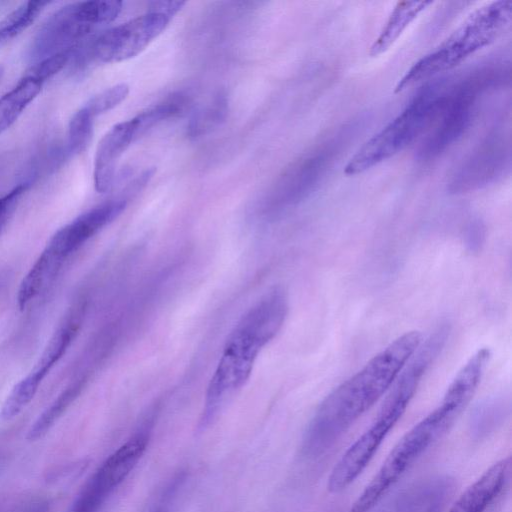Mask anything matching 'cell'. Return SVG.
<instances>
[{"label": "cell", "mask_w": 512, "mask_h": 512, "mask_svg": "<svg viewBox=\"0 0 512 512\" xmlns=\"http://www.w3.org/2000/svg\"><path fill=\"white\" fill-rule=\"evenodd\" d=\"M422 340L419 331L400 335L336 387L311 419L303 439V452L318 454L333 444L390 389Z\"/></svg>", "instance_id": "1"}, {"label": "cell", "mask_w": 512, "mask_h": 512, "mask_svg": "<svg viewBox=\"0 0 512 512\" xmlns=\"http://www.w3.org/2000/svg\"><path fill=\"white\" fill-rule=\"evenodd\" d=\"M287 312V296L282 289L275 288L237 322L209 382L199 430L206 429L213 422L227 399L249 379L258 354L279 332Z\"/></svg>", "instance_id": "2"}, {"label": "cell", "mask_w": 512, "mask_h": 512, "mask_svg": "<svg viewBox=\"0 0 512 512\" xmlns=\"http://www.w3.org/2000/svg\"><path fill=\"white\" fill-rule=\"evenodd\" d=\"M444 338L433 333L421 344L396 380L372 425L348 448L328 478L327 488L346 489L366 468L374 454L404 414L422 377L442 349Z\"/></svg>", "instance_id": "3"}, {"label": "cell", "mask_w": 512, "mask_h": 512, "mask_svg": "<svg viewBox=\"0 0 512 512\" xmlns=\"http://www.w3.org/2000/svg\"><path fill=\"white\" fill-rule=\"evenodd\" d=\"M511 20V0L494 1L479 7L434 50L405 72L395 92L456 67L498 39L509 28Z\"/></svg>", "instance_id": "4"}, {"label": "cell", "mask_w": 512, "mask_h": 512, "mask_svg": "<svg viewBox=\"0 0 512 512\" xmlns=\"http://www.w3.org/2000/svg\"><path fill=\"white\" fill-rule=\"evenodd\" d=\"M466 404L446 392L441 403L394 446L378 472L354 501L350 512L370 511L414 462L453 425Z\"/></svg>", "instance_id": "5"}, {"label": "cell", "mask_w": 512, "mask_h": 512, "mask_svg": "<svg viewBox=\"0 0 512 512\" xmlns=\"http://www.w3.org/2000/svg\"><path fill=\"white\" fill-rule=\"evenodd\" d=\"M446 91L440 81L424 85L395 118L356 151L344 167V173L347 176L361 174L408 147L431 126Z\"/></svg>", "instance_id": "6"}, {"label": "cell", "mask_w": 512, "mask_h": 512, "mask_svg": "<svg viewBox=\"0 0 512 512\" xmlns=\"http://www.w3.org/2000/svg\"><path fill=\"white\" fill-rule=\"evenodd\" d=\"M506 72L509 69L499 65L486 66L447 89L440 111L419 147L418 159H435L457 142L473 120L479 95L501 84Z\"/></svg>", "instance_id": "7"}, {"label": "cell", "mask_w": 512, "mask_h": 512, "mask_svg": "<svg viewBox=\"0 0 512 512\" xmlns=\"http://www.w3.org/2000/svg\"><path fill=\"white\" fill-rule=\"evenodd\" d=\"M152 422L146 421L96 469L70 512H97L137 466L149 444Z\"/></svg>", "instance_id": "8"}, {"label": "cell", "mask_w": 512, "mask_h": 512, "mask_svg": "<svg viewBox=\"0 0 512 512\" xmlns=\"http://www.w3.org/2000/svg\"><path fill=\"white\" fill-rule=\"evenodd\" d=\"M170 20L163 14L148 11L99 34L89 47V55L102 63L135 57L166 29Z\"/></svg>", "instance_id": "9"}, {"label": "cell", "mask_w": 512, "mask_h": 512, "mask_svg": "<svg viewBox=\"0 0 512 512\" xmlns=\"http://www.w3.org/2000/svg\"><path fill=\"white\" fill-rule=\"evenodd\" d=\"M510 165V144L505 137L490 136L462 164L450 183V191L464 193L485 186Z\"/></svg>", "instance_id": "10"}, {"label": "cell", "mask_w": 512, "mask_h": 512, "mask_svg": "<svg viewBox=\"0 0 512 512\" xmlns=\"http://www.w3.org/2000/svg\"><path fill=\"white\" fill-rule=\"evenodd\" d=\"M125 207V200L114 199L91 208L60 228L49 239L44 249L63 262L91 237L114 221Z\"/></svg>", "instance_id": "11"}, {"label": "cell", "mask_w": 512, "mask_h": 512, "mask_svg": "<svg viewBox=\"0 0 512 512\" xmlns=\"http://www.w3.org/2000/svg\"><path fill=\"white\" fill-rule=\"evenodd\" d=\"M94 29L83 18L78 2L64 6L39 29L31 47V57L39 61L55 53L72 49Z\"/></svg>", "instance_id": "12"}, {"label": "cell", "mask_w": 512, "mask_h": 512, "mask_svg": "<svg viewBox=\"0 0 512 512\" xmlns=\"http://www.w3.org/2000/svg\"><path fill=\"white\" fill-rule=\"evenodd\" d=\"M334 151V145H325L296 162L280 180L274 202L288 206L307 197L325 174Z\"/></svg>", "instance_id": "13"}, {"label": "cell", "mask_w": 512, "mask_h": 512, "mask_svg": "<svg viewBox=\"0 0 512 512\" xmlns=\"http://www.w3.org/2000/svg\"><path fill=\"white\" fill-rule=\"evenodd\" d=\"M139 138L132 119L113 126L100 140L94 160V186L105 193L113 185L117 163L126 149Z\"/></svg>", "instance_id": "14"}, {"label": "cell", "mask_w": 512, "mask_h": 512, "mask_svg": "<svg viewBox=\"0 0 512 512\" xmlns=\"http://www.w3.org/2000/svg\"><path fill=\"white\" fill-rule=\"evenodd\" d=\"M511 473V457L486 470L455 501L449 512H488L502 494Z\"/></svg>", "instance_id": "15"}, {"label": "cell", "mask_w": 512, "mask_h": 512, "mask_svg": "<svg viewBox=\"0 0 512 512\" xmlns=\"http://www.w3.org/2000/svg\"><path fill=\"white\" fill-rule=\"evenodd\" d=\"M80 326V312L75 311L68 315L50 338L38 362L31 372L24 378L32 386L39 385L66 353L68 347L77 334Z\"/></svg>", "instance_id": "16"}, {"label": "cell", "mask_w": 512, "mask_h": 512, "mask_svg": "<svg viewBox=\"0 0 512 512\" xmlns=\"http://www.w3.org/2000/svg\"><path fill=\"white\" fill-rule=\"evenodd\" d=\"M431 1H401L396 4L383 29L370 47L369 54L376 57L386 52L403 31L423 12Z\"/></svg>", "instance_id": "17"}, {"label": "cell", "mask_w": 512, "mask_h": 512, "mask_svg": "<svg viewBox=\"0 0 512 512\" xmlns=\"http://www.w3.org/2000/svg\"><path fill=\"white\" fill-rule=\"evenodd\" d=\"M42 86V83L23 76L15 87L0 97V135L16 122Z\"/></svg>", "instance_id": "18"}, {"label": "cell", "mask_w": 512, "mask_h": 512, "mask_svg": "<svg viewBox=\"0 0 512 512\" xmlns=\"http://www.w3.org/2000/svg\"><path fill=\"white\" fill-rule=\"evenodd\" d=\"M62 264L58 258L44 249L34 265L21 281L17 302L23 310L46 286Z\"/></svg>", "instance_id": "19"}, {"label": "cell", "mask_w": 512, "mask_h": 512, "mask_svg": "<svg viewBox=\"0 0 512 512\" xmlns=\"http://www.w3.org/2000/svg\"><path fill=\"white\" fill-rule=\"evenodd\" d=\"M82 385L72 384L67 387L33 422L26 438L28 441L41 439L58 421L66 409L78 396Z\"/></svg>", "instance_id": "20"}, {"label": "cell", "mask_w": 512, "mask_h": 512, "mask_svg": "<svg viewBox=\"0 0 512 512\" xmlns=\"http://www.w3.org/2000/svg\"><path fill=\"white\" fill-rule=\"evenodd\" d=\"M49 1H27L0 21V47L26 30Z\"/></svg>", "instance_id": "21"}, {"label": "cell", "mask_w": 512, "mask_h": 512, "mask_svg": "<svg viewBox=\"0 0 512 512\" xmlns=\"http://www.w3.org/2000/svg\"><path fill=\"white\" fill-rule=\"evenodd\" d=\"M228 113V103L224 95L215 96L198 109L191 117L187 132L190 137L202 136L223 122Z\"/></svg>", "instance_id": "22"}, {"label": "cell", "mask_w": 512, "mask_h": 512, "mask_svg": "<svg viewBox=\"0 0 512 512\" xmlns=\"http://www.w3.org/2000/svg\"><path fill=\"white\" fill-rule=\"evenodd\" d=\"M184 103L181 96H173L133 117L139 137L160 122L179 114L184 108Z\"/></svg>", "instance_id": "23"}, {"label": "cell", "mask_w": 512, "mask_h": 512, "mask_svg": "<svg viewBox=\"0 0 512 512\" xmlns=\"http://www.w3.org/2000/svg\"><path fill=\"white\" fill-rule=\"evenodd\" d=\"M94 117L84 108H80L70 119L68 125V151L78 155L86 150L93 136Z\"/></svg>", "instance_id": "24"}, {"label": "cell", "mask_w": 512, "mask_h": 512, "mask_svg": "<svg viewBox=\"0 0 512 512\" xmlns=\"http://www.w3.org/2000/svg\"><path fill=\"white\" fill-rule=\"evenodd\" d=\"M128 93L127 84H117L91 97L83 107L95 118L119 105Z\"/></svg>", "instance_id": "25"}, {"label": "cell", "mask_w": 512, "mask_h": 512, "mask_svg": "<svg viewBox=\"0 0 512 512\" xmlns=\"http://www.w3.org/2000/svg\"><path fill=\"white\" fill-rule=\"evenodd\" d=\"M72 49L64 50L36 61L24 74L40 83L58 73L70 60Z\"/></svg>", "instance_id": "26"}, {"label": "cell", "mask_w": 512, "mask_h": 512, "mask_svg": "<svg viewBox=\"0 0 512 512\" xmlns=\"http://www.w3.org/2000/svg\"><path fill=\"white\" fill-rule=\"evenodd\" d=\"M27 183H23L14 187L11 191L0 198V234L7 225L10 217L12 216L16 206L27 190Z\"/></svg>", "instance_id": "27"}, {"label": "cell", "mask_w": 512, "mask_h": 512, "mask_svg": "<svg viewBox=\"0 0 512 512\" xmlns=\"http://www.w3.org/2000/svg\"><path fill=\"white\" fill-rule=\"evenodd\" d=\"M184 5V1H154L150 3L148 11L160 13L172 19Z\"/></svg>", "instance_id": "28"}, {"label": "cell", "mask_w": 512, "mask_h": 512, "mask_svg": "<svg viewBox=\"0 0 512 512\" xmlns=\"http://www.w3.org/2000/svg\"><path fill=\"white\" fill-rule=\"evenodd\" d=\"M41 507L39 505H29L24 508H21L19 510H16L15 512H40Z\"/></svg>", "instance_id": "29"}, {"label": "cell", "mask_w": 512, "mask_h": 512, "mask_svg": "<svg viewBox=\"0 0 512 512\" xmlns=\"http://www.w3.org/2000/svg\"><path fill=\"white\" fill-rule=\"evenodd\" d=\"M152 512H165V510L163 508H157Z\"/></svg>", "instance_id": "30"}]
</instances>
